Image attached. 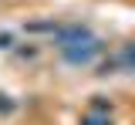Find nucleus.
<instances>
[{
    "mask_svg": "<svg viewBox=\"0 0 135 125\" xmlns=\"http://www.w3.org/2000/svg\"><path fill=\"white\" fill-rule=\"evenodd\" d=\"M118 61H122L125 68H132V71H135V44H128V47L122 51V57H118Z\"/></svg>",
    "mask_w": 135,
    "mask_h": 125,
    "instance_id": "obj_1",
    "label": "nucleus"
}]
</instances>
